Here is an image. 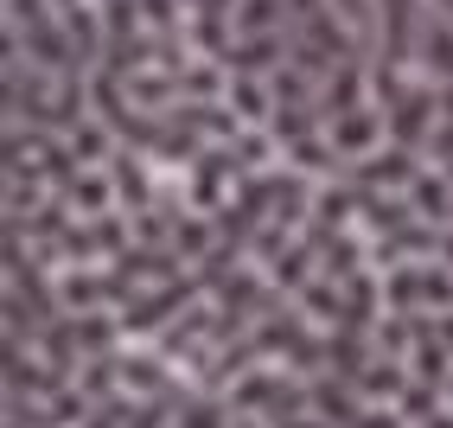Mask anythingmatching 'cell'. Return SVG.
<instances>
[{"label": "cell", "mask_w": 453, "mask_h": 428, "mask_svg": "<svg viewBox=\"0 0 453 428\" xmlns=\"http://www.w3.org/2000/svg\"><path fill=\"white\" fill-rule=\"evenodd\" d=\"M383 121H389V147L428 154V141H434V128H441V89L415 77V83L403 89V97L383 109Z\"/></svg>", "instance_id": "cell-1"}, {"label": "cell", "mask_w": 453, "mask_h": 428, "mask_svg": "<svg viewBox=\"0 0 453 428\" xmlns=\"http://www.w3.org/2000/svg\"><path fill=\"white\" fill-rule=\"evenodd\" d=\"M326 141H332V154H339V167L351 173V167L377 160L383 147H389V121H383L377 103H365V109H351V115H332L326 121Z\"/></svg>", "instance_id": "cell-2"}, {"label": "cell", "mask_w": 453, "mask_h": 428, "mask_svg": "<svg viewBox=\"0 0 453 428\" xmlns=\"http://www.w3.org/2000/svg\"><path fill=\"white\" fill-rule=\"evenodd\" d=\"M58 198H65L77 218H115V211H122V192H115V167H77L65 186H58Z\"/></svg>", "instance_id": "cell-3"}, {"label": "cell", "mask_w": 453, "mask_h": 428, "mask_svg": "<svg viewBox=\"0 0 453 428\" xmlns=\"http://www.w3.org/2000/svg\"><path fill=\"white\" fill-rule=\"evenodd\" d=\"M415 77L434 83V89H453V19L428 7V26L415 39Z\"/></svg>", "instance_id": "cell-4"}, {"label": "cell", "mask_w": 453, "mask_h": 428, "mask_svg": "<svg viewBox=\"0 0 453 428\" xmlns=\"http://www.w3.org/2000/svg\"><path fill=\"white\" fill-rule=\"evenodd\" d=\"M224 109L236 115V128H275V83L268 77H243V71H230V89H224Z\"/></svg>", "instance_id": "cell-5"}, {"label": "cell", "mask_w": 453, "mask_h": 428, "mask_svg": "<svg viewBox=\"0 0 453 428\" xmlns=\"http://www.w3.org/2000/svg\"><path fill=\"white\" fill-rule=\"evenodd\" d=\"M65 147H71L77 167H115V154H122V135H115L103 115H83L77 128L65 135Z\"/></svg>", "instance_id": "cell-6"}, {"label": "cell", "mask_w": 453, "mask_h": 428, "mask_svg": "<svg viewBox=\"0 0 453 428\" xmlns=\"http://www.w3.org/2000/svg\"><path fill=\"white\" fill-rule=\"evenodd\" d=\"M281 33H288V0H236L230 45L236 39H281Z\"/></svg>", "instance_id": "cell-7"}, {"label": "cell", "mask_w": 453, "mask_h": 428, "mask_svg": "<svg viewBox=\"0 0 453 428\" xmlns=\"http://www.w3.org/2000/svg\"><path fill=\"white\" fill-rule=\"evenodd\" d=\"M409 198V211L415 218H434V224H453V173H441V167H421V179L403 192Z\"/></svg>", "instance_id": "cell-8"}, {"label": "cell", "mask_w": 453, "mask_h": 428, "mask_svg": "<svg viewBox=\"0 0 453 428\" xmlns=\"http://www.w3.org/2000/svg\"><path fill=\"white\" fill-rule=\"evenodd\" d=\"M326 7L351 26L357 45H365V58H371V39H377V0H326Z\"/></svg>", "instance_id": "cell-9"}, {"label": "cell", "mask_w": 453, "mask_h": 428, "mask_svg": "<svg viewBox=\"0 0 453 428\" xmlns=\"http://www.w3.org/2000/svg\"><path fill=\"white\" fill-rule=\"evenodd\" d=\"M421 160L453 173V115H441V128H434V141H428V154H421Z\"/></svg>", "instance_id": "cell-10"}, {"label": "cell", "mask_w": 453, "mask_h": 428, "mask_svg": "<svg viewBox=\"0 0 453 428\" xmlns=\"http://www.w3.org/2000/svg\"><path fill=\"white\" fill-rule=\"evenodd\" d=\"M428 7H434V13H447V19H453V0H428Z\"/></svg>", "instance_id": "cell-11"}]
</instances>
